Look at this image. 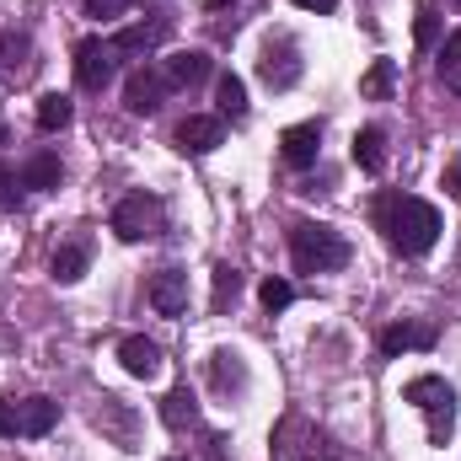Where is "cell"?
Listing matches in <instances>:
<instances>
[{"mask_svg":"<svg viewBox=\"0 0 461 461\" xmlns=\"http://www.w3.org/2000/svg\"><path fill=\"white\" fill-rule=\"evenodd\" d=\"M375 226L386 230V247L402 252V258H424L435 241H440V210L424 204V199H408V194H386L375 204Z\"/></svg>","mask_w":461,"mask_h":461,"instance_id":"1","label":"cell"},{"mask_svg":"<svg viewBox=\"0 0 461 461\" xmlns=\"http://www.w3.org/2000/svg\"><path fill=\"white\" fill-rule=\"evenodd\" d=\"M290 263H295V274H333V268H344L348 263L344 230L317 226V221L290 226Z\"/></svg>","mask_w":461,"mask_h":461,"instance_id":"2","label":"cell"},{"mask_svg":"<svg viewBox=\"0 0 461 461\" xmlns=\"http://www.w3.org/2000/svg\"><path fill=\"white\" fill-rule=\"evenodd\" d=\"M402 402H413V408L429 419V440H435V446L451 440V429H456V386H451L446 375H413V381L402 386Z\"/></svg>","mask_w":461,"mask_h":461,"instance_id":"3","label":"cell"},{"mask_svg":"<svg viewBox=\"0 0 461 461\" xmlns=\"http://www.w3.org/2000/svg\"><path fill=\"white\" fill-rule=\"evenodd\" d=\"M306 76V59H301V43L290 32H274L263 49H258V81L268 92H290L295 81Z\"/></svg>","mask_w":461,"mask_h":461,"instance_id":"4","label":"cell"},{"mask_svg":"<svg viewBox=\"0 0 461 461\" xmlns=\"http://www.w3.org/2000/svg\"><path fill=\"white\" fill-rule=\"evenodd\" d=\"M167 230V204L156 194H129L113 210V236L118 241H156Z\"/></svg>","mask_w":461,"mask_h":461,"instance_id":"5","label":"cell"},{"mask_svg":"<svg viewBox=\"0 0 461 461\" xmlns=\"http://www.w3.org/2000/svg\"><path fill=\"white\" fill-rule=\"evenodd\" d=\"M279 451H285V461H344V446H339L328 429L306 424V419H285Z\"/></svg>","mask_w":461,"mask_h":461,"instance_id":"6","label":"cell"},{"mask_svg":"<svg viewBox=\"0 0 461 461\" xmlns=\"http://www.w3.org/2000/svg\"><path fill=\"white\" fill-rule=\"evenodd\" d=\"M167 92H172L167 70H156V65H140V70L123 81V108H129L134 118H150V113H161Z\"/></svg>","mask_w":461,"mask_h":461,"instance_id":"7","label":"cell"},{"mask_svg":"<svg viewBox=\"0 0 461 461\" xmlns=\"http://www.w3.org/2000/svg\"><path fill=\"white\" fill-rule=\"evenodd\" d=\"M113 59H118V49L108 38H81V43H76V81H81L86 92H103V86L113 81Z\"/></svg>","mask_w":461,"mask_h":461,"instance_id":"8","label":"cell"},{"mask_svg":"<svg viewBox=\"0 0 461 461\" xmlns=\"http://www.w3.org/2000/svg\"><path fill=\"white\" fill-rule=\"evenodd\" d=\"M317 150H322V123H317V118L290 123V129L279 134V156H285V167H295V172L317 167Z\"/></svg>","mask_w":461,"mask_h":461,"instance_id":"9","label":"cell"},{"mask_svg":"<svg viewBox=\"0 0 461 461\" xmlns=\"http://www.w3.org/2000/svg\"><path fill=\"white\" fill-rule=\"evenodd\" d=\"M221 140H226V123L210 118V113H188L177 123V150H183V156H210Z\"/></svg>","mask_w":461,"mask_h":461,"instance_id":"10","label":"cell"},{"mask_svg":"<svg viewBox=\"0 0 461 461\" xmlns=\"http://www.w3.org/2000/svg\"><path fill=\"white\" fill-rule=\"evenodd\" d=\"M118 365H123L134 381H156V375H161V344L145 339V333H129V339L118 344Z\"/></svg>","mask_w":461,"mask_h":461,"instance_id":"11","label":"cell"},{"mask_svg":"<svg viewBox=\"0 0 461 461\" xmlns=\"http://www.w3.org/2000/svg\"><path fill=\"white\" fill-rule=\"evenodd\" d=\"M150 306H156L161 317H183V312H188V274H183V268L150 274Z\"/></svg>","mask_w":461,"mask_h":461,"instance_id":"12","label":"cell"},{"mask_svg":"<svg viewBox=\"0 0 461 461\" xmlns=\"http://www.w3.org/2000/svg\"><path fill=\"white\" fill-rule=\"evenodd\" d=\"M210 386H215V397H230V402L247 392V359L236 348H215L210 354Z\"/></svg>","mask_w":461,"mask_h":461,"instance_id":"13","label":"cell"},{"mask_svg":"<svg viewBox=\"0 0 461 461\" xmlns=\"http://www.w3.org/2000/svg\"><path fill=\"white\" fill-rule=\"evenodd\" d=\"M32 38L27 32H0V81H27L32 76Z\"/></svg>","mask_w":461,"mask_h":461,"instance_id":"14","label":"cell"},{"mask_svg":"<svg viewBox=\"0 0 461 461\" xmlns=\"http://www.w3.org/2000/svg\"><path fill=\"white\" fill-rule=\"evenodd\" d=\"M435 322H397V328H386L381 333V354L386 359H397V354H408V348H435Z\"/></svg>","mask_w":461,"mask_h":461,"instance_id":"15","label":"cell"},{"mask_svg":"<svg viewBox=\"0 0 461 461\" xmlns=\"http://www.w3.org/2000/svg\"><path fill=\"white\" fill-rule=\"evenodd\" d=\"M210 70H215V59L204 49H177L167 59V81L172 86H199V81H210Z\"/></svg>","mask_w":461,"mask_h":461,"instance_id":"16","label":"cell"},{"mask_svg":"<svg viewBox=\"0 0 461 461\" xmlns=\"http://www.w3.org/2000/svg\"><path fill=\"white\" fill-rule=\"evenodd\" d=\"M161 424H167V429H177V435H183V429H194V424H199V397H194L188 386H172V392L161 397Z\"/></svg>","mask_w":461,"mask_h":461,"instance_id":"17","label":"cell"},{"mask_svg":"<svg viewBox=\"0 0 461 461\" xmlns=\"http://www.w3.org/2000/svg\"><path fill=\"white\" fill-rule=\"evenodd\" d=\"M59 424V402L54 397H27L16 408V435H49Z\"/></svg>","mask_w":461,"mask_h":461,"instance_id":"18","label":"cell"},{"mask_svg":"<svg viewBox=\"0 0 461 461\" xmlns=\"http://www.w3.org/2000/svg\"><path fill=\"white\" fill-rule=\"evenodd\" d=\"M348 156H354V167H359V172H381V167H386V129H375V123H370V129H359V134H354V145H348Z\"/></svg>","mask_w":461,"mask_h":461,"instance_id":"19","label":"cell"},{"mask_svg":"<svg viewBox=\"0 0 461 461\" xmlns=\"http://www.w3.org/2000/svg\"><path fill=\"white\" fill-rule=\"evenodd\" d=\"M161 38H167V22H134V27L113 32L108 43H113L118 54H150V49H156Z\"/></svg>","mask_w":461,"mask_h":461,"instance_id":"20","label":"cell"},{"mask_svg":"<svg viewBox=\"0 0 461 461\" xmlns=\"http://www.w3.org/2000/svg\"><path fill=\"white\" fill-rule=\"evenodd\" d=\"M397 92V59H370V70L359 76V97L365 103H386Z\"/></svg>","mask_w":461,"mask_h":461,"instance_id":"21","label":"cell"},{"mask_svg":"<svg viewBox=\"0 0 461 461\" xmlns=\"http://www.w3.org/2000/svg\"><path fill=\"white\" fill-rule=\"evenodd\" d=\"M59 177H65V167H59V156L54 150H38L27 167H22V188H59Z\"/></svg>","mask_w":461,"mask_h":461,"instance_id":"22","label":"cell"},{"mask_svg":"<svg viewBox=\"0 0 461 461\" xmlns=\"http://www.w3.org/2000/svg\"><path fill=\"white\" fill-rule=\"evenodd\" d=\"M86 263H92V247H86V241H65V247L54 252V279H59V285H76V279L86 274Z\"/></svg>","mask_w":461,"mask_h":461,"instance_id":"23","label":"cell"},{"mask_svg":"<svg viewBox=\"0 0 461 461\" xmlns=\"http://www.w3.org/2000/svg\"><path fill=\"white\" fill-rule=\"evenodd\" d=\"M38 129H43V134H54V129H65V123H70V118H76V103H70V97H65V92H49V97H38Z\"/></svg>","mask_w":461,"mask_h":461,"instance_id":"24","label":"cell"},{"mask_svg":"<svg viewBox=\"0 0 461 461\" xmlns=\"http://www.w3.org/2000/svg\"><path fill=\"white\" fill-rule=\"evenodd\" d=\"M215 103H221V118H247V81L226 70L215 81Z\"/></svg>","mask_w":461,"mask_h":461,"instance_id":"25","label":"cell"},{"mask_svg":"<svg viewBox=\"0 0 461 461\" xmlns=\"http://www.w3.org/2000/svg\"><path fill=\"white\" fill-rule=\"evenodd\" d=\"M236 295H241V274H236L230 263H221V268H215V295H210V312H215V317H226V306H236Z\"/></svg>","mask_w":461,"mask_h":461,"instance_id":"26","label":"cell"},{"mask_svg":"<svg viewBox=\"0 0 461 461\" xmlns=\"http://www.w3.org/2000/svg\"><path fill=\"white\" fill-rule=\"evenodd\" d=\"M440 81H446V92L461 97V27L440 43Z\"/></svg>","mask_w":461,"mask_h":461,"instance_id":"27","label":"cell"},{"mask_svg":"<svg viewBox=\"0 0 461 461\" xmlns=\"http://www.w3.org/2000/svg\"><path fill=\"white\" fill-rule=\"evenodd\" d=\"M413 38H419V49H435V43H440V16H435V5H429V0L419 5V22H413Z\"/></svg>","mask_w":461,"mask_h":461,"instance_id":"28","label":"cell"},{"mask_svg":"<svg viewBox=\"0 0 461 461\" xmlns=\"http://www.w3.org/2000/svg\"><path fill=\"white\" fill-rule=\"evenodd\" d=\"M258 295H263V306H268V312H285V306L295 301L290 279H263V290H258Z\"/></svg>","mask_w":461,"mask_h":461,"instance_id":"29","label":"cell"},{"mask_svg":"<svg viewBox=\"0 0 461 461\" xmlns=\"http://www.w3.org/2000/svg\"><path fill=\"white\" fill-rule=\"evenodd\" d=\"M16 194H22V177L0 161V210H16Z\"/></svg>","mask_w":461,"mask_h":461,"instance_id":"30","label":"cell"},{"mask_svg":"<svg viewBox=\"0 0 461 461\" xmlns=\"http://www.w3.org/2000/svg\"><path fill=\"white\" fill-rule=\"evenodd\" d=\"M129 11V0H86V16H97V22H113Z\"/></svg>","mask_w":461,"mask_h":461,"instance_id":"31","label":"cell"},{"mask_svg":"<svg viewBox=\"0 0 461 461\" xmlns=\"http://www.w3.org/2000/svg\"><path fill=\"white\" fill-rule=\"evenodd\" d=\"M446 194H451V199H461V156L446 167Z\"/></svg>","mask_w":461,"mask_h":461,"instance_id":"32","label":"cell"},{"mask_svg":"<svg viewBox=\"0 0 461 461\" xmlns=\"http://www.w3.org/2000/svg\"><path fill=\"white\" fill-rule=\"evenodd\" d=\"M204 456H210V461H226V435H204Z\"/></svg>","mask_w":461,"mask_h":461,"instance_id":"33","label":"cell"},{"mask_svg":"<svg viewBox=\"0 0 461 461\" xmlns=\"http://www.w3.org/2000/svg\"><path fill=\"white\" fill-rule=\"evenodd\" d=\"M0 435H16V408L0 397Z\"/></svg>","mask_w":461,"mask_h":461,"instance_id":"34","label":"cell"},{"mask_svg":"<svg viewBox=\"0 0 461 461\" xmlns=\"http://www.w3.org/2000/svg\"><path fill=\"white\" fill-rule=\"evenodd\" d=\"M301 11H317V16H328V11H339V0H295Z\"/></svg>","mask_w":461,"mask_h":461,"instance_id":"35","label":"cell"},{"mask_svg":"<svg viewBox=\"0 0 461 461\" xmlns=\"http://www.w3.org/2000/svg\"><path fill=\"white\" fill-rule=\"evenodd\" d=\"M204 5H210V11H226V5H236V0H204Z\"/></svg>","mask_w":461,"mask_h":461,"instance_id":"36","label":"cell"},{"mask_svg":"<svg viewBox=\"0 0 461 461\" xmlns=\"http://www.w3.org/2000/svg\"><path fill=\"white\" fill-rule=\"evenodd\" d=\"M451 5H461V0H451Z\"/></svg>","mask_w":461,"mask_h":461,"instance_id":"37","label":"cell"}]
</instances>
